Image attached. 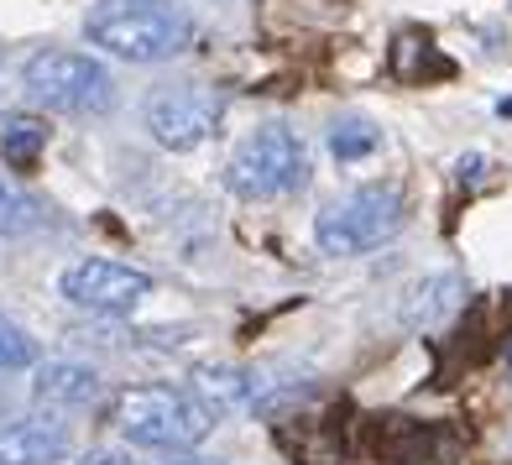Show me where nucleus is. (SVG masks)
Returning <instances> with one entry per match:
<instances>
[{
	"instance_id": "nucleus-10",
	"label": "nucleus",
	"mask_w": 512,
	"mask_h": 465,
	"mask_svg": "<svg viewBox=\"0 0 512 465\" xmlns=\"http://www.w3.org/2000/svg\"><path fill=\"white\" fill-rule=\"evenodd\" d=\"M32 398L42 408H84L100 398V371L84 361H37Z\"/></svg>"
},
{
	"instance_id": "nucleus-6",
	"label": "nucleus",
	"mask_w": 512,
	"mask_h": 465,
	"mask_svg": "<svg viewBox=\"0 0 512 465\" xmlns=\"http://www.w3.org/2000/svg\"><path fill=\"white\" fill-rule=\"evenodd\" d=\"M225 121V95L199 79H178V84H157L147 95V131L157 147L168 152H194Z\"/></svg>"
},
{
	"instance_id": "nucleus-5",
	"label": "nucleus",
	"mask_w": 512,
	"mask_h": 465,
	"mask_svg": "<svg viewBox=\"0 0 512 465\" xmlns=\"http://www.w3.org/2000/svg\"><path fill=\"white\" fill-rule=\"evenodd\" d=\"M21 89L58 115H105L115 105V79L100 58L68 53V48H42L21 63Z\"/></svg>"
},
{
	"instance_id": "nucleus-9",
	"label": "nucleus",
	"mask_w": 512,
	"mask_h": 465,
	"mask_svg": "<svg viewBox=\"0 0 512 465\" xmlns=\"http://www.w3.org/2000/svg\"><path fill=\"white\" fill-rule=\"evenodd\" d=\"M465 304V277L455 272H434V277H418V283L398 298V319L408 330H439L445 319H455Z\"/></svg>"
},
{
	"instance_id": "nucleus-11",
	"label": "nucleus",
	"mask_w": 512,
	"mask_h": 465,
	"mask_svg": "<svg viewBox=\"0 0 512 465\" xmlns=\"http://www.w3.org/2000/svg\"><path fill=\"white\" fill-rule=\"evenodd\" d=\"M251 377H246V371L241 366H194V377H189V398L209 413V418H215V424H220V418L230 413V408H241L246 398H251Z\"/></svg>"
},
{
	"instance_id": "nucleus-16",
	"label": "nucleus",
	"mask_w": 512,
	"mask_h": 465,
	"mask_svg": "<svg viewBox=\"0 0 512 465\" xmlns=\"http://www.w3.org/2000/svg\"><path fill=\"white\" fill-rule=\"evenodd\" d=\"M79 465H131V460H126V455H115V450H89Z\"/></svg>"
},
{
	"instance_id": "nucleus-4",
	"label": "nucleus",
	"mask_w": 512,
	"mask_h": 465,
	"mask_svg": "<svg viewBox=\"0 0 512 465\" xmlns=\"http://www.w3.org/2000/svg\"><path fill=\"white\" fill-rule=\"evenodd\" d=\"M408 220V199L398 183H366L351 189L345 199L324 204L314 215V241L324 257H361V251H377L382 241H392Z\"/></svg>"
},
{
	"instance_id": "nucleus-17",
	"label": "nucleus",
	"mask_w": 512,
	"mask_h": 465,
	"mask_svg": "<svg viewBox=\"0 0 512 465\" xmlns=\"http://www.w3.org/2000/svg\"><path fill=\"white\" fill-rule=\"evenodd\" d=\"M162 465H215V460H199V455H168Z\"/></svg>"
},
{
	"instance_id": "nucleus-14",
	"label": "nucleus",
	"mask_w": 512,
	"mask_h": 465,
	"mask_svg": "<svg viewBox=\"0 0 512 465\" xmlns=\"http://www.w3.org/2000/svg\"><path fill=\"white\" fill-rule=\"evenodd\" d=\"M37 361H42L37 340L21 330L11 314H0V371H27V366H37Z\"/></svg>"
},
{
	"instance_id": "nucleus-1",
	"label": "nucleus",
	"mask_w": 512,
	"mask_h": 465,
	"mask_svg": "<svg viewBox=\"0 0 512 465\" xmlns=\"http://www.w3.org/2000/svg\"><path fill=\"white\" fill-rule=\"evenodd\" d=\"M84 37L121 63H168L194 42V21L162 0H100L84 16Z\"/></svg>"
},
{
	"instance_id": "nucleus-13",
	"label": "nucleus",
	"mask_w": 512,
	"mask_h": 465,
	"mask_svg": "<svg viewBox=\"0 0 512 465\" xmlns=\"http://www.w3.org/2000/svg\"><path fill=\"white\" fill-rule=\"evenodd\" d=\"M48 147V126L42 121H27V115H11L6 126H0V152H6L11 168H27L37 162V152Z\"/></svg>"
},
{
	"instance_id": "nucleus-8",
	"label": "nucleus",
	"mask_w": 512,
	"mask_h": 465,
	"mask_svg": "<svg viewBox=\"0 0 512 465\" xmlns=\"http://www.w3.org/2000/svg\"><path fill=\"white\" fill-rule=\"evenodd\" d=\"M68 455V424L58 413L0 418V465H58Z\"/></svg>"
},
{
	"instance_id": "nucleus-3",
	"label": "nucleus",
	"mask_w": 512,
	"mask_h": 465,
	"mask_svg": "<svg viewBox=\"0 0 512 465\" xmlns=\"http://www.w3.org/2000/svg\"><path fill=\"white\" fill-rule=\"evenodd\" d=\"M314 162H309V147L304 136L288 131V126H256L246 131L236 152L225 157V189L236 199H283V194H298L309 183Z\"/></svg>"
},
{
	"instance_id": "nucleus-12",
	"label": "nucleus",
	"mask_w": 512,
	"mask_h": 465,
	"mask_svg": "<svg viewBox=\"0 0 512 465\" xmlns=\"http://www.w3.org/2000/svg\"><path fill=\"white\" fill-rule=\"evenodd\" d=\"M382 147V131L366 121V115H340V121L330 126V152L340 162H361Z\"/></svg>"
},
{
	"instance_id": "nucleus-7",
	"label": "nucleus",
	"mask_w": 512,
	"mask_h": 465,
	"mask_svg": "<svg viewBox=\"0 0 512 465\" xmlns=\"http://www.w3.org/2000/svg\"><path fill=\"white\" fill-rule=\"evenodd\" d=\"M58 288L84 314H131L152 298V277L142 267H126L110 257H84L58 277Z\"/></svg>"
},
{
	"instance_id": "nucleus-2",
	"label": "nucleus",
	"mask_w": 512,
	"mask_h": 465,
	"mask_svg": "<svg viewBox=\"0 0 512 465\" xmlns=\"http://www.w3.org/2000/svg\"><path fill=\"white\" fill-rule=\"evenodd\" d=\"M110 418L131 445L162 450V455H194L209 439V429H215V418L189 398V387H157V382L152 387H126L121 398H115Z\"/></svg>"
},
{
	"instance_id": "nucleus-15",
	"label": "nucleus",
	"mask_w": 512,
	"mask_h": 465,
	"mask_svg": "<svg viewBox=\"0 0 512 465\" xmlns=\"http://www.w3.org/2000/svg\"><path fill=\"white\" fill-rule=\"evenodd\" d=\"M37 220H42L37 199H27L21 189H11V183H0V241L27 236V230H37Z\"/></svg>"
},
{
	"instance_id": "nucleus-18",
	"label": "nucleus",
	"mask_w": 512,
	"mask_h": 465,
	"mask_svg": "<svg viewBox=\"0 0 512 465\" xmlns=\"http://www.w3.org/2000/svg\"><path fill=\"white\" fill-rule=\"evenodd\" d=\"M507 361H512V345H507Z\"/></svg>"
}]
</instances>
